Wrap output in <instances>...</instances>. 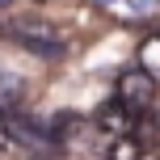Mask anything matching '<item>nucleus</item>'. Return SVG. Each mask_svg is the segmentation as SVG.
I'll return each instance as SVG.
<instances>
[{"mask_svg":"<svg viewBox=\"0 0 160 160\" xmlns=\"http://www.w3.org/2000/svg\"><path fill=\"white\" fill-rule=\"evenodd\" d=\"M21 97H25V84H21V76H0V110H17L21 105Z\"/></svg>","mask_w":160,"mask_h":160,"instance_id":"obj_5","label":"nucleus"},{"mask_svg":"<svg viewBox=\"0 0 160 160\" xmlns=\"http://www.w3.org/2000/svg\"><path fill=\"white\" fill-rule=\"evenodd\" d=\"M143 156V148H139L135 135H122V139H110V148H105V160H139Z\"/></svg>","mask_w":160,"mask_h":160,"instance_id":"obj_6","label":"nucleus"},{"mask_svg":"<svg viewBox=\"0 0 160 160\" xmlns=\"http://www.w3.org/2000/svg\"><path fill=\"white\" fill-rule=\"evenodd\" d=\"M4 4H8V0H0V8H4Z\"/></svg>","mask_w":160,"mask_h":160,"instance_id":"obj_8","label":"nucleus"},{"mask_svg":"<svg viewBox=\"0 0 160 160\" xmlns=\"http://www.w3.org/2000/svg\"><path fill=\"white\" fill-rule=\"evenodd\" d=\"M156 80L143 72V68H127V72H118V80H114V97H118L122 105H127L131 114H139V110H148L152 105V97H156Z\"/></svg>","mask_w":160,"mask_h":160,"instance_id":"obj_2","label":"nucleus"},{"mask_svg":"<svg viewBox=\"0 0 160 160\" xmlns=\"http://www.w3.org/2000/svg\"><path fill=\"white\" fill-rule=\"evenodd\" d=\"M8 38H13L21 51L38 55V59H63V55H68V38H63L51 21H42V17L13 21V25H8Z\"/></svg>","mask_w":160,"mask_h":160,"instance_id":"obj_1","label":"nucleus"},{"mask_svg":"<svg viewBox=\"0 0 160 160\" xmlns=\"http://www.w3.org/2000/svg\"><path fill=\"white\" fill-rule=\"evenodd\" d=\"M97 8H105L110 17H118V21H135L143 8L135 4V0H97Z\"/></svg>","mask_w":160,"mask_h":160,"instance_id":"obj_7","label":"nucleus"},{"mask_svg":"<svg viewBox=\"0 0 160 160\" xmlns=\"http://www.w3.org/2000/svg\"><path fill=\"white\" fill-rule=\"evenodd\" d=\"M93 127H97V135L110 143V139H122V135H131V131H135V114H131L127 105L118 101V97H110V101L97 110Z\"/></svg>","mask_w":160,"mask_h":160,"instance_id":"obj_3","label":"nucleus"},{"mask_svg":"<svg viewBox=\"0 0 160 160\" xmlns=\"http://www.w3.org/2000/svg\"><path fill=\"white\" fill-rule=\"evenodd\" d=\"M139 68H143V72L160 84V34L143 38V47H139Z\"/></svg>","mask_w":160,"mask_h":160,"instance_id":"obj_4","label":"nucleus"}]
</instances>
